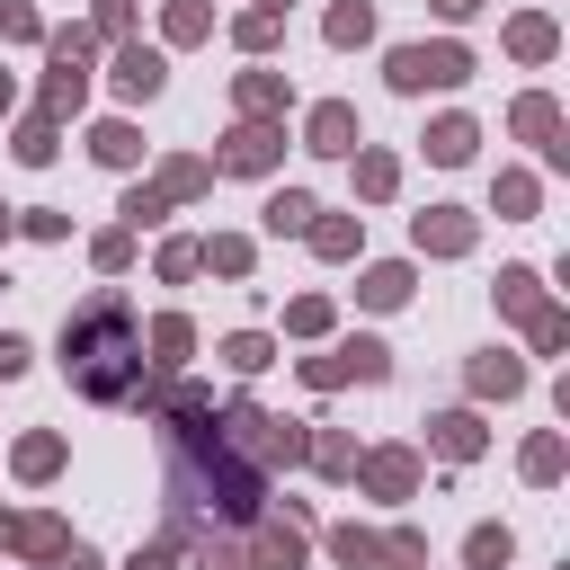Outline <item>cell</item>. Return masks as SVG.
Instances as JSON below:
<instances>
[{"mask_svg": "<svg viewBox=\"0 0 570 570\" xmlns=\"http://www.w3.org/2000/svg\"><path fill=\"white\" fill-rule=\"evenodd\" d=\"M62 374H71L89 401H134V392H142V347H134L125 294H89V303L62 321Z\"/></svg>", "mask_w": 570, "mask_h": 570, "instance_id": "obj_1", "label": "cell"}, {"mask_svg": "<svg viewBox=\"0 0 570 570\" xmlns=\"http://www.w3.org/2000/svg\"><path fill=\"white\" fill-rule=\"evenodd\" d=\"M463 71H472L463 45H401L392 53V89H454Z\"/></svg>", "mask_w": 570, "mask_h": 570, "instance_id": "obj_2", "label": "cell"}, {"mask_svg": "<svg viewBox=\"0 0 570 570\" xmlns=\"http://www.w3.org/2000/svg\"><path fill=\"white\" fill-rule=\"evenodd\" d=\"M383 365H392V356H383V338H347V347L312 356L303 374H312V383H347V374H356V383H383Z\"/></svg>", "mask_w": 570, "mask_h": 570, "instance_id": "obj_3", "label": "cell"}, {"mask_svg": "<svg viewBox=\"0 0 570 570\" xmlns=\"http://www.w3.org/2000/svg\"><path fill=\"white\" fill-rule=\"evenodd\" d=\"M205 178H214L205 160H169V169H160L151 187H134V196H125V214H134V223H151V214H160V196H196Z\"/></svg>", "mask_w": 570, "mask_h": 570, "instance_id": "obj_4", "label": "cell"}, {"mask_svg": "<svg viewBox=\"0 0 570 570\" xmlns=\"http://www.w3.org/2000/svg\"><path fill=\"white\" fill-rule=\"evenodd\" d=\"M276 142H285V134L249 116V125H232V142H223V169H267V160H276Z\"/></svg>", "mask_w": 570, "mask_h": 570, "instance_id": "obj_5", "label": "cell"}, {"mask_svg": "<svg viewBox=\"0 0 570 570\" xmlns=\"http://www.w3.org/2000/svg\"><path fill=\"white\" fill-rule=\"evenodd\" d=\"M419 249H436V258H454V249H472V214H454V205H436V214H419Z\"/></svg>", "mask_w": 570, "mask_h": 570, "instance_id": "obj_6", "label": "cell"}, {"mask_svg": "<svg viewBox=\"0 0 570 570\" xmlns=\"http://www.w3.org/2000/svg\"><path fill=\"white\" fill-rule=\"evenodd\" d=\"M116 89H125V98H151V89H160V53H151V45H125V53H116Z\"/></svg>", "mask_w": 570, "mask_h": 570, "instance_id": "obj_7", "label": "cell"}, {"mask_svg": "<svg viewBox=\"0 0 570 570\" xmlns=\"http://www.w3.org/2000/svg\"><path fill=\"white\" fill-rule=\"evenodd\" d=\"M312 151H356V107H312Z\"/></svg>", "mask_w": 570, "mask_h": 570, "instance_id": "obj_8", "label": "cell"}, {"mask_svg": "<svg viewBox=\"0 0 570 570\" xmlns=\"http://www.w3.org/2000/svg\"><path fill=\"white\" fill-rule=\"evenodd\" d=\"M428 436H436V454H454V463H463V454H481V419H472V410L428 419Z\"/></svg>", "mask_w": 570, "mask_h": 570, "instance_id": "obj_9", "label": "cell"}, {"mask_svg": "<svg viewBox=\"0 0 570 570\" xmlns=\"http://www.w3.org/2000/svg\"><path fill=\"white\" fill-rule=\"evenodd\" d=\"M365 481H374L383 499H410V490H419V454H365Z\"/></svg>", "mask_w": 570, "mask_h": 570, "instance_id": "obj_10", "label": "cell"}, {"mask_svg": "<svg viewBox=\"0 0 570 570\" xmlns=\"http://www.w3.org/2000/svg\"><path fill=\"white\" fill-rule=\"evenodd\" d=\"M499 312H525V321H534V312H543V276H534V267H499Z\"/></svg>", "mask_w": 570, "mask_h": 570, "instance_id": "obj_11", "label": "cell"}, {"mask_svg": "<svg viewBox=\"0 0 570 570\" xmlns=\"http://www.w3.org/2000/svg\"><path fill=\"white\" fill-rule=\"evenodd\" d=\"M258 570H303V525H258Z\"/></svg>", "mask_w": 570, "mask_h": 570, "instance_id": "obj_12", "label": "cell"}, {"mask_svg": "<svg viewBox=\"0 0 570 570\" xmlns=\"http://www.w3.org/2000/svg\"><path fill=\"white\" fill-rule=\"evenodd\" d=\"M517 134L543 142V151H561V142H552V134H561V107H552V98H517Z\"/></svg>", "mask_w": 570, "mask_h": 570, "instance_id": "obj_13", "label": "cell"}, {"mask_svg": "<svg viewBox=\"0 0 570 570\" xmlns=\"http://www.w3.org/2000/svg\"><path fill=\"white\" fill-rule=\"evenodd\" d=\"M472 142H481V134H472V116H445V125L428 134V160H472Z\"/></svg>", "mask_w": 570, "mask_h": 570, "instance_id": "obj_14", "label": "cell"}, {"mask_svg": "<svg viewBox=\"0 0 570 570\" xmlns=\"http://www.w3.org/2000/svg\"><path fill=\"white\" fill-rule=\"evenodd\" d=\"M365 36H374V9L365 0H338L330 9V45H365Z\"/></svg>", "mask_w": 570, "mask_h": 570, "instance_id": "obj_15", "label": "cell"}, {"mask_svg": "<svg viewBox=\"0 0 570 570\" xmlns=\"http://www.w3.org/2000/svg\"><path fill=\"white\" fill-rule=\"evenodd\" d=\"M508 53H517V62H543V53H552V18H517V27H508Z\"/></svg>", "mask_w": 570, "mask_h": 570, "instance_id": "obj_16", "label": "cell"}, {"mask_svg": "<svg viewBox=\"0 0 570 570\" xmlns=\"http://www.w3.org/2000/svg\"><path fill=\"white\" fill-rule=\"evenodd\" d=\"M80 89H89V71H80V62H53V80H45V116L80 107Z\"/></svg>", "mask_w": 570, "mask_h": 570, "instance_id": "obj_17", "label": "cell"}, {"mask_svg": "<svg viewBox=\"0 0 570 570\" xmlns=\"http://www.w3.org/2000/svg\"><path fill=\"white\" fill-rule=\"evenodd\" d=\"M517 383H525V365H517V356H481V365H472V392H499V401H508Z\"/></svg>", "mask_w": 570, "mask_h": 570, "instance_id": "obj_18", "label": "cell"}, {"mask_svg": "<svg viewBox=\"0 0 570 570\" xmlns=\"http://www.w3.org/2000/svg\"><path fill=\"white\" fill-rule=\"evenodd\" d=\"M374 561H383V570H419V561H428V534H410V525H401V534H383V543H374Z\"/></svg>", "mask_w": 570, "mask_h": 570, "instance_id": "obj_19", "label": "cell"}, {"mask_svg": "<svg viewBox=\"0 0 570 570\" xmlns=\"http://www.w3.org/2000/svg\"><path fill=\"white\" fill-rule=\"evenodd\" d=\"M89 151H98L107 169H125V160H134L142 142H134V125H98V134H89Z\"/></svg>", "mask_w": 570, "mask_h": 570, "instance_id": "obj_20", "label": "cell"}, {"mask_svg": "<svg viewBox=\"0 0 570 570\" xmlns=\"http://www.w3.org/2000/svg\"><path fill=\"white\" fill-rule=\"evenodd\" d=\"M303 223H312V196H303V187L267 196V232H303Z\"/></svg>", "mask_w": 570, "mask_h": 570, "instance_id": "obj_21", "label": "cell"}, {"mask_svg": "<svg viewBox=\"0 0 570 570\" xmlns=\"http://www.w3.org/2000/svg\"><path fill=\"white\" fill-rule=\"evenodd\" d=\"M365 303H374V312L410 303V267H374V276H365Z\"/></svg>", "mask_w": 570, "mask_h": 570, "instance_id": "obj_22", "label": "cell"}, {"mask_svg": "<svg viewBox=\"0 0 570 570\" xmlns=\"http://www.w3.org/2000/svg\"><path fill=\"white\" fill-rule=\"evenodd\" d=\"M223 356H232V374H258V365H276V347H267L258 330H240V338H223Z\"/></svg>", "mask_w": 570, "mask_h": 570, "instance_id": "obj_23", "label": "cell"}, {"mask_svg": "<svg viewBox=\"0 0 570 570\" xmlns=\"http://www.w3.org/2000/svg\"><path fill=\"white\" fill-rule=\"evenodd\" d=\"M303 232H312L321 258H347V249H356V223H338V214H330V223H303Z\"/></svg>", "mask_w": 570, "mask_h": 570, "instance_id": "obj_24", "label": "cell"}, {"mask_svg": "<svg viewBox=\"0 0 570 570\" xmlns=\"http://www.w3.org/2000/svg\"><path fill=\"white\" fill-rule=\"evenodd\" d=\"M53 463H62V436H27V445H18V472H27V481H45Z\"/></svg>", "mask_w": 570, "mask_h": 570, "instance_id": "obj_25", "label": "cell"}, {"mask_svg": "<svg viewBox=\"0 0 570 570\" xmlns=\"http://www.w3.org/2000/svg\"><path fill=\"white\" fill-rule=\"evenodd\" d=\"M276 98H285V80H276V71H249V80H240V107H249V116H267Z\"/></svg>", "mask_w": 570, "mask_h": 570, "instance_id": "obj_26", "label": "cell"}, {"mask_svg": "<svg viewBox=\"0 0 570 570\" xmlns=\"http://www.w3.org/2000/svg\"><path fill=\"white\" fill-rule=\"evenodd\" d=\"M18 160H53V116H27L18 125Z\"/></svg>", "mask_w": 570, "mask_h": 570, "instance_id": "obj_27", "label": "cell"}, {"mask_svg": "<svg viewBox=\"0 0 570 570\" xmlns=\"http://www.w3.org/2000/svg\"><path fill=\"white\" fill-rule=\"evenodd\" d=\"M330 552H338L347 570H365V561H374V534H365V525H338V534H330Z\"/></svg>", "mask_w": 570, "mask_h": 570, "instance_id": "obj_28", "label": "cell"}, {"mask_svg": "<svg viewBox=\"0 0 570 570\" xmlns=\"http://www.w3.org/2000/svg\"><path fill=\"white\" fill-rule=\"evenodd\" d=\"M463 552H472V570H499V561H508V525H481Z\"/></svg>", "mask_w": 570, "mask_h": 570, "instance_id": "obj_29", "label": "cell"}, {"mask_svg": "<svg viewBox=\"0 0 570 570\" xmlns=\"http://www.w3.org/2000/svg\"><path fill=\"white\" fill-rule=\"evenodd\" d=\"M151 347H160V365H178V356H187V321H178V312L151 321Z\"/></svg>", "mask_w": 570, "mask_h": 570, "instance_id": "obj_30", "label": "cell"}, {"mask_svg": "<svg viewBox=\"0 0 570 570\" xmlns=\"http://www.w3.org/2000/svg\"><path fill=\"white\" fill-rule=\"evenodd\" d=\"M552 472H561V436H534L525 445V481H552Z\"/></svg>", "mask_w": 570, "mask_h": 570, "instance_id": "obj_31", "label": "cell"}, {"mask_svg": "<svg viewBox=\"0 0 570 570\" xmlns=\"http://www.w3.org/2000/svg\"><path fill=\"white\" fill-rule=\"evenodd\" d=\"M356 187H365V196H392V160L365 151V160H356Z\"/></svg>", "mask_w": 570, "mask_h": 570, "instance_id": "obj_32", "label": "cell"}, {"mask_svg": "<svg viewBox=\"0 0 570 570\" xmlns=\"http://www.w3.org/2000/svg\"><path fill=\"white\" fill-rule=\"evenodd\" d=\"M196 258L223 267V276H240V267H249V240H214V249H196Z\"/></svg>", "mask_w": 570, "mask_h": 570, "instance_id": "obj_33", "label": "cell"}, {"mask_svg": "<svg viewBox=\"0 0 570 570\" xmlns=\"http://www.w3.org/2000/svg\"><path fill=\"white\" fill-rule=\"evenodd\" d=\"M499 205L525 223V214H534V178H499Z\"/></svg>", "mask_w": 570, "mask_h": 570, "instance_id": "obj_34", "label": "cell"}, {"mask_svg": "<svg viewBox=\"0 0 570 570\" xmlns=\"http://www.w3.org/2000/svg\"><path fill=\"white\" fill-rule=\"evenodd\" d=\"M196 267H205V258H196L187 240H169V249H160V276H169V285H178V276H196Z\"/></svg>", "mask_w": 570, "mask_h": 570, "instance_id": "obj_35", "label": "cell"}, {"mask_svg": "<svg viewBox=\"0 0 570 570\" xmlns=\"http://www.w3.org/2000/svg\"><path fill=\"white\" fill-rule=\"evenodd\" d=\"M312 454H321V472H356V445H347V436H321Z\"/></svg>", "mask_w": 570, "mask_h": 570, "instance_id": "obj_36", "label": "cell"}, {"mask_svg": "<svg viewBox=\"0 0 570 570\" xmlns=\"http://www.w3.org/2000/svg\"><path fill=\"white\" fill-rule=\"evenodd\" d=\"M169 36H178V45H187V36H205V9H196V0H178V9H169Z\"/></svg>", "mask_w": 570, "mask_h": 570, "instance_id": "obj_37", "label": "cell"}, {"mask_svg": "<svg viewBox=\"0 0 570 570\" xmlns=\"http://www.w3.org/2000/svg\"><path fill=\"white\" fill-rule=\"evenodd\" d=\"M0 36H36V9L27 0H0Z\"/></svg>", "mask_w": 570, "mask_h": 570, "instance_id": "obj_38", "label": "cell"}, {"mask_svg": "<svg viewBox=\"0 0 570 570\" xmlns=\"http://www.w3.org/2000/svg\"><path fill=\"white\" fill-rule=\"evenodd\" d=\"M18 365H27V338H18V330H0V383H9Z\"/></svg>", "mask_w": 570, "mask_h": 570, "instance_id": "obj_39", "label": "cell"}, {"mask_svg": "<svg viewBox=\"0 0 570 570\" xmlns=\"http://www.w3.org/2000/svg\"><path fill=\"white\" fill-rule=\"evenodd\" d=\"M53 570H98V552H89V543H62V552H53Z\"/></svg>", "mask_w": 570, "mask_h": 570, "instance_id": "obj_40", "label": "cell"}, {"mask_svg": "<svg viewBox=\"0 0 570 570\" xmlns=\"http://www.w3.org/2000/svg\"><path fill=\"white\" fill-rule=\"evenodd\" d=\"M134 570H169V543H151V552H134Z\"/></svg>", "mask_w": 570, "mask_h": 570, "instance_id": "obj_41", "label": "cell"}, {"mask_svg": "<svg viewBox=\"0 0 570 570\" xmlns=\"http://www.w3.org/2000/svg\"><path fill=\"white\" fill-rule=\"evenodd\" d=\"M436 9H445V18H472V9H481V0H436Z\"/></svg>", "mask_w": 570, "mask_h": 570, "instance_id": "obj_42", "label": "cell"}, {"mask_svg": "<svg viewBox=\"0 0 570 570\" xmlns=\"http://www.w3.org/2000/svg\"><path fill=\"white\" fill-rule=\"evenodd\" d=\"M9 232H18V223H9V205H0V240H9Z\"/></svg>", "mask_w": 570, "mask_h": 570, "instance_id": "obj_43", "label": "cell"}, {"mask_svg": "<svg viewBox=\"0 0 570 570\" xmlns=\"http://www.w3.org/2000/svg\"><path fill=\"white\" fill-rule=\"evenodd\" d=\"M0 107H9V80H0Z\"/></svg>", "mask_w": 570, "mask_h": 570, "instance_id": "obj_44", "label": "cell"}]
</instances>
